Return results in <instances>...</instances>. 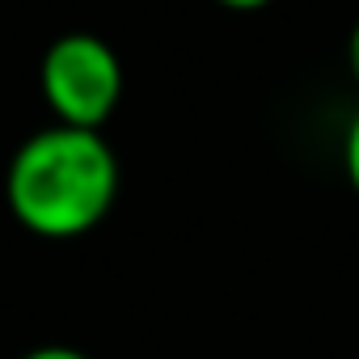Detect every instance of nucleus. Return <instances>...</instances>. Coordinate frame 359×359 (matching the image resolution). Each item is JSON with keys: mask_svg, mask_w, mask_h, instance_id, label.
<instances>
[{"mask_svg": "<svg viewBox=\"0 0 359 359\" xmlns=\"http://www.w3.org/2000/svg\"><path fill=\"white\" fill-rule=\"evenodd\" d=\"M118 199V156L102 131L51 123L18 144L5 169L13 220L47 241L93 233Z\"/></svg>", "mask_w": 359, "mask_h": 359, "instance_id": "obj_1", "label": "nucleus"}, {"mask_svg": "<svg viewBox=\"0 0 359 359\" xmlns=\"http://www.w3.org/2000/svg\"><path fill=\"white\" fill-rule=\"evenodd\" d=\"M39 89L55 123L102 131L123 102V64L106 39L76 30L43 51Z\"/></svg>", "mask_w": 359, "mask_h": 359, "instance_id": "obj_2", "label": "nucleus"}, {"mask_svg": "<svg viewBox=\"0 0 359 359\" xmlns=\"http://www.w3.org/2000/svg\"><path fill=\"white\" fill-rule=\"evenodd\" d=\"M342 173H346L351 191L359 195V110L351 114V123L342 131Z\"/></svg>", "mask_w": 359, "mask_h": 359, "instance_id": "obj_3", "label": "nucleus"}, {"mask_svg": "<svg viewBox=\"0 0 359 359\" xmlns=\"http://www.w3.org/2000/svg\"><path fill=\"white\" fill-rule=\"evenodd\" d=\"M22 359H89V355L76 351V346H34V351H26Z\"/></svg>", "mask_w": 359, "mask_h": 359, "instance_id": "obj_4", "label": "nucleus"}, {"mask_svg": "<svg viewBox=\"0 0 359 359\" xmlns=\"http://www.w3.org/2000/svg\"><path fill=\"white\" fill-rule=\"evenodd\" d=\"M346 68H351V76L359 85V22L351 26V39H346Z\"/></svg>", "mask_w": 359, "mask_h": 359, "instance_id": "obj_5", "label": "nucleus"}, {"mask_svg": "<svg viewBox=\"0 0 359 359\" xmlns=\"http://www.w3.org/2000/svg\"><path fill=\"white\" fill-rule=\"evenodd\" d=\"M216 5H224V9H237V13H254V9H266L271 0H216Z\"/></svg>", "mask_w": 359, "mask_h": 359, "instance_id": "obj_6", "label": "nucleus"}]
</instances>
